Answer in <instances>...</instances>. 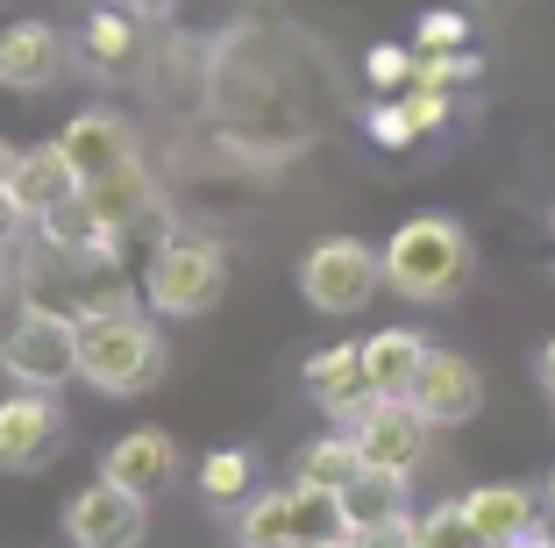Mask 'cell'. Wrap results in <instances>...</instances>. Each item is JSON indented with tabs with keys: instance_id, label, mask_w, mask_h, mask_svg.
Instances as JSON below:
<instances>
[{
	"instance_id": "cell-1",
	"label": "cell",
	"mask_w": 555,
	"mask_h": 548,
	"mask_svg": "<svg viewBox=\"0 0 555 548\" xmlns=\"http://www.w3.org/2000/svg\"><path fill=\"white\" fill-rule=\"evenodd\" d=\"M164 335H157V314L143 307H86L79 314V385L107 392V399H135L164 378Z\"/></svg>"
},
{
	"instance_id": "cell-2",
	"label": "cell",
	"mask_w": 555,
	"mask_h": 548,
	"mask_svg": "<svg viewBox=\"0 0 555 548\" xmlns=\"http://www.w3.org/2000/svg\"><path fill=\"white\" fill-rule=\"evenodd\" d=\"M477 257H470V235H463V221H449V214H413V221L392 228V242H385V285L399 292V300H413V307H449L463 285H470Z\"/></svg>"
},
{
	"instance_id": "cell-3",
	"label": "cell",
	"mask_w": 555,
	"mask_h": 548,
	"mask_svg": "<svg viewBox=\"0 0 555 548\" xmlns=\"http://www.w3.org/2000/svg\"><path fill=\"white\" fill-rule=\"evenodd\" d=\"M229 285V257H221V242L214 235H164L143 264V307L157 321H199V314L221 300Z\"/></svg>"
},
{
	"instance_id": "cell-4",
	"label": "cell",
	"mask_w": 555,
	"mask_h": 548,
	"mask_svg": "<svg viewBox=\"0 0 555 548\" xmlns=\"http://www.w3.org/2000/svg\"><path fill=\"white\" fill-rule=\"evenodd\" d=\"M0 371L8 385L29 392H65L79 378V314L43 307V300H22L8 335H0Z\"/></svg>"
},
{
	"instance_id": "cell-5",
	"label": "cell",
	"mask_w": 555,
	"mask_h": 548,
	"mask_svg": "<svg viewBox=\"0 0 555 548\" xmlns=\"http://www.w3.org/2000/svg\"><path fill=\"white\" fill-rule=\"evenodd\" d=\"M377 285H385V250H371L357 235H321L299 257V292L321 314H363L377 300Z\"/></svg>"
},
{
	"instance_id": "cell-6",
	"label": "cell",
	"mask_w": 555,
	"mask_h": 548,
	"mask_svg": "<svg viewBox=\"0 0 555 548\" xmlns=\"http://www.w3.org/2000/svg\"><path fill=\"white\" fill-rule=\"evenodd\" d=\"M150 534V499L115 477H93L65 506V541L72 548H143Z\"/></svg>"
},
{
	"instance_id": "cell-7",
	"label": "cell",
	"mask_w": 555,
	"mask_h": 548,
	"mask_svg": "<svg viewBox=\"0 0 555 548\" xmlns=\"http://www.w3.org/2000/svg\"><path fill=\"white\" fill-rule=\"evenodd\" d=\"M57 449H65V406H57V392L15 385L0 399V470L29 477V470H43Z\"/></svg>"
},
{
	"instance_id": "cell-8",
	"label": "cell",
	"mask_w": 555,
	"mask_h": 548,
	"mask_svg": "<svg viewBox=\"0 0 555 548\" xmlns=\"http://www.w3.org/2000/svg\"><path fill=\"white\" fill-rule=\"evenodd\" d=\"M349 435H357V449H363V463H371V470H399V477H413V470L427 463L435 420H427L413 399H377Z\"/></svg>"
},
{
	"instance_id": "cell-9",
	"label": "cell",
	"mask_w": 555,
	"mask_h": 548,
	"mask_svg": "<svg viewBox=\"0 0 555 548\" xmlns=\"http://www.w3.org/2000/svg\"><path fill=\"white\" fill-rule=\"evenodd\" d=\"M307 392L335 428H357L363 413L377 406V385H371V364H363V342H335V349L307 356Z\"/></svg>"
},
{
	"instance_id": "cell-10",
	"label": "cell",
	"mask_w": 555,
	"mask_h": 548,
	"mask_svg": "<svg viewBox=\"0 0 555 548\" xmlns=\"http://www.w3.org/2000/svg\"><path fill=\"white\" fill-rule=\"evenodd\" d=\"M406 399L421 406L435 428H463V420L485 413V378H477L470 356H456V349H427V364H421V378H413Z\"/></svg>"
},
{
	"instance_id": "cell-11",
	"label": "cell",
	"mask_w": 555,
	"mask_h": 548,
	"mask_svg": "<svg viewBox=\"0 0 555 548\" xmlns=\"http://www.w3.org/2000/svg\"><path fill=\"white\" fill-rule=\"evenodd\" d=\"M57 143H65L72 171H79V186H93V178H107L115 164L135 157V129H129V114H115V107H86V114H72L65 129H57Z\"/></svg>"
},
{
	"instance_id": "cell-12",
	"label": "cell",
	"mask_w": 555,
	"mask_h": 548,
	"mask_svg": "<svg viewBox=\"0 0 555 548\" xmlns=\"http://www.w3.org/2000/svg\"><path fill=\"white\" fill-rule=\"evenodd\" d=\"M65 72V36L50 22H8L0 29V86L8 93H43Z\"/></svg>"
},
{
	"instance_id": "cell-13",
	"label": "cell",
	"mask_w": 555,
	"mask_h": 548,
	"mask_svg": "<svg viewBox=\"0 0 555 548\" xmlns=\"http://www.w3.org/2000/svg\"><path fill=\"white\" fill-rule=\"evenodd\" d=\"M100 477H115V484H129V492H143V499H157L164 484L179 477V442L164 435V428H129L115 449L100 456Z\"/></svg>"
},
{
	"instance_id": "cell-14",
	"label": "cell",
	"mask_w": 555,
	"mask_h": 548,
	"mask_svg": "<svg viewBox=\"0 0 555 548\" xmlns=\"http://www.w3.org/2000/svg\"><path fill=\"white\" fill-rule=\"evenodd\" d=\"M36 242L65 250V257H115V228H107V214L93 207L86 186H72L50 214H36Z\"/></svg>"
},
{
	"instance_id": "cell-15",
	"label": "cell",
	"mask_w": 555,
	"mask_h": 548,
	"mask_svg": "<svg viewBox=\"0 0 555 548\" xmlns=\"http://www.w3.org/2000/svg\"><path fill=\"white\" fill-rule=\"evenodd\" d=\"M463 513L485 534V548H513L520 534L541 527V499L527 484H477V492H463Z\"/></svg>"
},
{
	"instance_id": "cell-16",
	"label": "cell",
	"mask_w": 555,
	"mask_h": 548,
	"mask_svg": "<svg viewBox=\"0 0 555 548\" xmlns=\"http://www.w3.org/2000/svg\"><path fill=\"white\" fill-rule=\"evenodd\" d=\"M79 186V171H72V157H65V143H36V150H22L15 157V178H8V193H15V207L29 214V228H36V214H50L57 200Z\"/></svg>"
},
{
	"instance_id": "cell-17",
	"label": "cell",
	"mask_w": 555,
	"mask_h": 548,
	"mask_svg": "<svg viewBox=\"0 0 555 548\" xmlns=\"http://www.w3.org/2000/svg\"><path fill=\"white\" fill-rule=\"evenodd\" d=\"M427 349H435V342L413 335V328H377V335L363 342V364H371L377 399H406L413 378H421V364H427Z\"/></svg>"
},
{
	"instance_id": "cell-18",
	"label": "cell",
	"mask_w": 555,
	"mask_h": 548,
	"mask_svg": "<svg viewBox=\"0 0 555 548\" xmlns=\"http://www.w3.org/2000/svg\"><path fill=\"white\" fill-rule=\"evenodd\" d=\"M86 193H93V207L107 214V228H115V235H129V228L143 221L150 207H157V186H150L143 157L115 164V171H107V178H93V186H86Z\"/></svg>"
},
{
	"instance_id": "cell-19",
	"label": "cell",
	"mask_w": 555,
	"mask_h": 548,
	"mask_svg": "<svg viewBox=\"0 0 555 548\" xmlns=\"http://www.w3.org/2000/svg\"><path fill=\"white\" fill-rule=\"evenodd\" d=\"M343 513H349V534L399 520V513H406V477H399V470H371V463H363L357 477L343 484Z\"/></svg>"
},
{
	"instance_id": "cell-20",
	"label": "cell",
	"mask_w": 555,
	"mask_h": 548,
	"mask_svg": "<svg viewBox=\"0 0 555 548\" xmlns=\"http://www.w3.org/2000/svg\"><path fill=\"white\" fill-rule=\"evenodd\" d=\"M293 534L299 541H349V513L335 484H293Z\"/></svg>"
},
{
	"instance_id": "cell-21",
	"label": "cell",
	"mask_w": 555,
	"mask_h": 548,
	"mask_svg": "<svg viewBox=\"0 0 555 548\" xmlns=\"http://www.w3.org/2000/svg\"><path fill=\"white\" fill-rule=\"evenodd\" d=\"M293 534V484L285 492H257V499L235 513V548H285Z\"/></svg>"
},
{
	"instance_id": "cell-22",
	"label": "cell",
	"mask_w": 555,
	"mask_h": 548,
	"mask_svg": "<svg viewBox=\"0 0 555 548\" xmlns=\"http://www.w3.org/2000/svg\"><path fill=\"white\" fill-rule=\"evenodd\" d=\"M357 470H363V449H357V435H349V428L307 442V456H299V477H307V484H335V492H343Z\"/></svg>"
},
{
	"instance_id": "cell-23",
	"label": "cell",
	"mask_w": 555,
	"mask_h": 548,
	"mask_svg": "<svg viewBox=\"0 0 555 548\" xmlns=\"http://www.w3.org/2000/svg\"><path fill=\"white\" fill-rule=\"evenodd\" d=\"M249 477H257L249 449H207V463H199V492H207V506H243Z\"/></svg>"
},
{
	"instance_id": "cell-24",
	"label": "cell",
	"mask_w": 555,
	"mask_h": 548,
	"mask_svg": "<svg viewBox=\"0 0 555 548\" xmlns=\"http://www.w3.org/2000/svg\"><path fill=\"white\" fill-rule=\"evenodd\" d=\"M413 548H485V534L470 527L463 499H449V506H427V513L413 520Z\"/></svg>"
},
{
	"instance_id": "cell-25",
	"label": "cell",
	"mask_w": 555,
	"mask_h": 548,
	"mask_svg": "<svg viewBox=\"0 0 555 548\" xmlns=\"http://www.w3.org/2000/svg\"><path fill=\"white\" fill-rule=\"evenodd\" d=\"M129 50H135V15L129 8L86 22V58H93V65H129Z\"/></svg>"
},
{
	"instance_id": "cell-26",
	"label": "cell",
	"mask_w": 555,
	"mask_h": 548,
	"mask_svg": "<svg viewBox=\"0 0 555 548\" xmlns=\"http://www.w3.org/2000/svg\"><path fill=\"white\" fill-rule=\"evenodd\" d=\"M477 50H413V86H470Z\"/></svg>"
},
{
	"instance_id": "cell-27",
	"label": "cell",
	"mask_w": 555,
	"mask_h": 548,
	"mask_svg": "<svg viewBox=\"0 0 555 548\" xmlns=\"http://www.w3.org/2000/svg\"><path fill=\"white\" fill-rule=\"evenodd\" d=\"M363 72H371L377 93H406L413 86V50L406 43H377L371 58H363Z\"/></svg>"
},
{
	"instance_id": "cell-28",
	"label": "cell",
	"mask_w": 555,
	"mask_h": 548,
	"mask_svg": "<svg viewBox=\"0 0 555 548\" xmlns=\"http://www.w3.org/2000/svg\"><path fill=\"white\" fill-rule=\"evenodd\" d=\"M413 114H406V100H377L371 107V143H385V150H406L413 143Z\"/></svg>"
},
{
	"instance_id": "cell-29",
	"label": "cell",
	"mask_w": 555,
	"mask_h": 548,
	"mask_svg": "<svg viewBox=\"0 0 555 548\" xmlns=\"http://www.w3.org/2000/svg\"><path fill=\"white\" fill-rule=\"evenodd\" d=\"M470 43V29H463V15H449V8H435V15L421 22V50H463Z\"/></svg>"
},
{
	"instance_id": "cell-30",
	"label": "cell",
	"mask_w": 555,
	"mask_h": 548,
	"mask_svg": "<svg viewBox=\"0 0 555 548\" xmlns=\"http://www.w3.org/2000/svg\"><path fill=\"white\" fill-rule=\"evenodd\" d=\"M349 548H413V513L385 520V527H363V534H349Z\"/></svg>"
},
{
	"instance_id": "cell-31",
	"label": "cell",
	"mask_w": 555,
	"mask_h": 548,
	"mask_svg": "<svg viewBox=\"0 0 555 548\" xmlns=\"http://www.w3.org/2000/svg\"><path fill=\"white\" fill-rule=\"evenodd\" d=\"M22 228H29V214L15 207V193H0V250H15V242H22Z\"/></svg>"
},
{
	"instance_id": "cell-32",
	"label": "cell",
	"mask_w": 555,
	"mask_h": 548,
	"mask_svg": "<svg viewBox=\"0 0 555 548\" xmlns=\"http://www.w3.org/2000/svg\"><path fill=\"white\" fill-rule=\"evenodd\" d=\"M534 378H541V392H548V399H555V335L541 342V356H534Z\"/></svg>"
},
{
	"instance_id": "cell-33",
	"label": "cell",
	"mask_w": 555,
	"mask_h": 548,
	"mask_svg": "<svg viewBox=\"0 0 555 548\" xmlns=\"http://www.w3.org/2000/svg\"><path fill=\"white\" fill-rule=\"evenodd\" d=\"M115 8H129L135 22H157V15H171V0H115Z\"/></svg>"
},
{
	"instance_id": "cell-34",
	"label": "cell",
	"mask_w": 555,
	"mask_h": 548,
	"mask_svg": "<svg viewBox=\"0 0 555 548\" xmlns=\"http://www.w3.org/2000/svg\"><path fill=\"white\" fill-rule=\"evenodd\" d=\"M15 300V271H8V250H0V307Z\"/></svg>"
},
{
	"instance_id": "cell-35",
	"label": "cell",
	"mask_w": 555,
	"mask_h": 548,
	"mask_svg": "<svg viewBox=\"0 0 555 548\" xmlns=\"http://www.w3.org/2000/svg\"><path fill=\"white\" fill-rule=\"evenodd\" d=\"M15 157H22V150H8V143H0V193H8V178H15Z\"/></svg>"
},
{
	"instance_id": "cell-36",
	"label": "cell",
	"mask_w": 555,
	"mask_h": 548,
	"mask_svg": "<svg viewBox=\"0 0 555 548\" xmlns=\"http://www.w3.org/2000/svg\"><path fill=\"white\" fill-rule=\"evenodd\" d=\"M513 548H555V534H548V527H534V534H520Z\"/></svg>"
},
{
	"instance_id": "cell-37",
	"label": "cell",
	"mask_w": 555,
	"mask_h": 548,
	"mask_svg": "<svg viewBox=\"0 0 555 548\" xmlns=\"http://www.w3.org/2000/svg\"><path fill=\"white\" fill-rule=\"evenodd\" d=\"M541 506H548V513H555V470H548V484H541Z\"/></svg>"
},
{
	"instance_id": "cell-38",
	"label": "cell",
	"mask_w": 555,
	"mask_h": 548,
	"mask_svg": "<svg viewBox=\"0 0 555 548\" xmlns=\"http://www.w3.org/2000/svg\"><path fill=\"white\" fill-rule=\"evenodd\" d=\"M285 548H343V541H285Z\"/></svg>"
},
{
	"instance_id": "cell-39",
	"label": "cell",
	"mask_w": 555,
	"mask_h": 548,
	"mask_svg": "<svg viewBox=\"0 0 555 548\" xmlns=\"http://www.w3.org/2000/svg\"><path fill=\"white\" fill-rule=\"evenodd\" d=\"M107 8H115V0H107Z\"/></svg>"
},
{
	"instance_id": "cell-40",
	"label": "cell",
	"mask_w": 555,
	"mask_h": 548,
	"mask_svg": "<svg viewBox=\"0 0 555 548\" xmlns=\"http://www.w3.org/2000/svg\"><path fill=\"white\" fill-rule=\"evenodd\" d=\"M343 548H349V541H343Z\"/></svg>"
}]
</instances>
